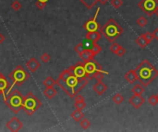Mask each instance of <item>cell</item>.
<instances>
[{"label": "cell", "instance_id": "cell-16", "mask_svg": "<svg viewBox=\"0 0 158 132\" xmlns=\"http://www.w3.org/2000/svg\"><path fill=\"white\" fill-rule=\"evenodd\" d=\"M124 78L129 83H134L136 81H138V76H137V73L134 69H131L128 72H127L126 74L124 75Z\"/></svg>", "mask_w": 158, "mask_h": 132}, {"label": "cell", "instance_id": "cell-11", "mask_svg": "<svg viewBox=\"0 0 158 132\" xmlns=\"http://www.w3.org/2000/svg\"><path fill=\"white\" fill-rule=\"evenodd\" d=\"M6 126H7V128H8L9 131L18 132L23 128V123L17 117H13L8 122H7Z\"/></svg>", "mask_w": 158, "mask_h": 132}, {"label": "cell", "instance_id": "cell-28", "mask_svg": "<svg viewBox=\"0 0 158 132\" xmlns=\"http://www.w3.org/2000/svg\"><path fill=\"white\" fill-rule=\"evenodd\" d=\"M137 24L140 26V27H142V28H143V27H146L147 26V24H148V20H147V18L145 17H143V16H142V17H140L137 20Z\"/></svg>", "mask_w": 158, "mask_h": 132}, {"label": "cell", "instance_id": "cell-25", "mask_svg": "<svg viewBox=\"0 0 158 132\" xmlns=\"http://www.w3.org/2000/svg\"><path fill=\"white\" fill-rule=\"evenodd\" d=\"M112 100L116 105H121V104L124 102V96L121 95V94L116 93L112 97Z\"/></svg>", "mask_w": 158, "mask_h": 132}, {"label": "cell", "instance_id": "cell-23", "mask_svg": "<svg viewBox=\"0 0 158 132\" xmlns=\"http://www.w3.org/2000/svg\"><path fill=\"white\" fill-rule=\"evenodd\" d=\"M79 1L88 9H92L98 3V0H79Z\"/></svg>", "mask_w": 158, "mask_h": 132}, {"label": "cell", "instance_id": "cell-29", "mask_svg": "<svg viewBox=\"0 0 158 132\" xmlns=\"http://www.w3.org/2000/svg\"><path fill=\"white\" fill-rule=\"evenodd\" d=\"M110 4L114 8H119L123 5L122 0H110Z\"/></svg>", "mask_w": 158, "mask_h": 132}, {"label": "cell", "instance_id": "cell-7", "mask_svg": "<svg viewBox=\"0 0 158 132\" xmlns=\"http://www.w3.org/2000/svg\"><path fill=\"white\" fill-rule=\"evenodd\" d=\"M84 62V69L86 72V77L90 81L94 79V74L97 72H102L105 74H108V72L104 71L101 64H99L96 61H95V59L90 60L88 62Z\"/></svg>", "mask_w": 158, "mask_h": 132}, {"label": "cell", "instance_id": "cell-26", "mask_svg": "<svg viewBox=\"0 0 158 132\" xmlns=\"http://www.w3.org/2000/svg\"><path fill=\"white\" fill-rule=\"evenodd\" d=\"M95 42H94L92 41L89 40V39H86L85 38V40L83 41L82 44H83V47H84V49H87V50H92V47H94V44Z\"/></svg>", "mask_w": 158, "mask_h": 132}, {"label": "cell", "instance_id": "cell-38", "mask_svg": "<svg viewBox=\"0 0 158 132\" xmlns=\"http://www.w3.org/2000/svg\"><path fill=\"white\" fill-rule=\"evenodd\" d=\"M119 44L118 43H117V42H112V45L110 46V48H109V50H110V51L111 52H113V53H116V51H117V49L119 48Z\"/></svg>", "mask_w": 158, "mask_h": 132}, {"label": "cell", "instance_id": "cell-13", "mask_svg": "<svg viewBox=\"0 0 158 132\" xmlns=\"http://www.w3.org/2000/svg\"><path fill=\"white\" fill-rule=\"evenodd\" d=\"M128 102L135 109H139L145 103V99L142 96L133 95L128 99Z\"/></svg>", "mask_w": 158, "mask_h": 132}, {"label": "cell", "instance_id": "cell-30", "mask_svg": "<svg viewBox=\"0 0 158 132\" xmlns=\"http://www.w3.org/2000/svg\"><path fill=\"white\" fill-rule=\"evenodd\" d=\"M40 59H41L42 62H44V63H47V62H49L50 60H51V56H50L49 53L44 52V54L41 55V58H40Z\"/></svg>", "mask_w": 158, "mask_h": 132}, {"label": "cell", "instance_id": "cell-43", "mask_svg": "<svg viewBox=\"0 0 158 132\" xmlns=\"http://www.w3.org/2000/svg\"><path fill=\"white\" fill-rule=\"evenodd\" d=\"M5 41H6V37H5V35L2 34V33H0V44L4 43Z\"/></svg>", "mask_w": 158, "mask_h": 132}, {"label": "cell", "instance_id": "cell-39", "mask_svg": "<svg viewBox=\"0 0 158 132\" xmlns=\"http://www.w3.org/2000/svg\"><path fill=\"white\" fill-rule=\"evenodd\" d=\"M75 51L78 53V54H80L81 52H82V51L84 50V47H83V44H82V42L81 43H79V44H77L76 46H75Z\"/></svg>", "mask_w": 158, "mask_h": 132}, {"label": "cell", "instance_id": "cell-44", "mask_svg": "<svg viewBox=\"0 0 158 132\" xmlns=\"http://www.w3.org/2000/svg\"><path fill=\"white\" fill-rule=\"evenodd\" d=\"M108 1H110V0H98V2L102 5H106Z\"/></svg>", "mask_w": 158, "mask_h": 132}, {"label": "cell", "instance_id": "cell-19", "mask_svg": "<svg viewBox=\"0 0 158 132\" xmlns=\"http://www.w3.org/2000/svg\"><path fill=\"white\" fill-rule=\"evenodd\" d=\"M44 95L47 99L51 100L58 95V91L54 87H46V89L44 90Z\"/></svg>", "mask_w": 158, "mask_h": 132}, {"label": "cell", "instance_id": "cell-47", "mask_svg": "<svg viewBox=\"0 0 158 132\" xmlns=\"http://www.w3.org/2000/svg\"><path fill=\"white\" fill-rule=\"evenodd\" d=\"M155 96H156V99H157V101H158V94H156Z\"/></svg>", "mask_w": 158, "mask_h": 132}, {"label": "cell", "instance_id": "cell-8", "mask_svg": "<svg viewBox=\"0 0 158 132\" xmlns=\"http://www.w3.org/2000/svg\"><path fill=\"white\" fill-rule=\"evenodd\" d=\"M138 7L147 15H154L155 10L158 8V0H141L138 4Z\"/></svg>", "mask_w": 158, "mask_h": 132}, {"label": "cell", "instance_id": "cell-12", "mask_svg": "<svg viewBox=\"0 0 158 132\" xmlns=\"http://www.w3.org/2000/svg\"><path fill=\"white\" fill-rule=\"evenodd\" d=\"M10 88V84L7 82V80L6 79L5 75L0 73V95H1L4 98V100L7 98V95H6V91L9 90Z\"/></svg>", "mask_w": 158, "mask_h": 132}, {"label": "cell", "instance_id": "cell-10", "mask_svg": "<svg viewBox=\"0 0 158 132\" xmlns=\"http://www.w3.org/2000/svg\"><path fill=\"white\" fill-rule=\"evenodd\" d=\"M71 72L75 76L79 78H85L86 77V72L84 69V62H79L75 65H72L69 67Z\"/></svg>", "mask_w": 158, "mask_h": 132}, {"label": "cell", "instance_id": "cell-41", "mask_svg": "<svg viewBox=\"0 0 158 132\" xmlns=\"http://www.w3.org/2000/svg\"><path fill=\"white\" fill-rule=\"evenodd\" d=\"M74 99H75V102H79V101H84V97H83V96L81 95H78L75 96V97H74Z\"/></svg>", "mask_w": 158, "mask_h": 132}, {"label": "cell", "instance_id": "cell-18", "mask_svg": "<svg viewBox=\"0 0 158 132\" xmlns=\"http://www.w3.org/2000/svg\"><path fill=\"white\" fill-rule=\"evenodd\" d=\"M86 39H89L91 41H92L94 42H97L98 41L101 40L102 38V33L101 31H92V32H87V34L85 35Z\"/></svg>", "mask_w": 158, "mask_h": 132}, {"label": "cell", "instance_id": "cell-5", "mask_svg": "<svg viewBox=\"0 0 158 132\" xmlns=\"http://www.w3.org/2000/svg\"><path fill=\"white\" fill-rule=\"evenodd\" d=\"M8 76L12 81V86H10V88H9V90H8V93H9L13 89L14 86H21L27 80H29L30 73H28L22 66L18 65L17 67H15L12 70V72L9 73Z\"/></svg>", "mask_w": 158, "mask_h": 132}, {"label": "cell", "instance_id": "cell-2", "mask_svg": "<svg viewBox=\"0 0 158 132\" xmlns=\"http://www.w3.org/2000/svg\"><path fill=\"white\" fill-rule=\"evenodd\" d=\"M134 70L137 73L138 81L144 87L149 86L158 76V70L148 60H143Z\"/></svg>", "mask_w": 158, "mask_h": 132}, {"label": "cell", "instance_id": "cell-27", "mask_svg": "<svg viewBox=\"0 0 158 132\" xmlns=\"http://www.w3.org/2000/svg\"><path fill=\"white\" fill-rule=\"evenodd\" d=\"M80 125L81 127V128L83 129H87L91 127V121L87 118H84L83 117L80 121Z\"/></svg>", "mask_w": 158, "mask_h": 132}, {"label": "cell", "instance_id": "cell-15", "mask_svg": "<svg viewBox=\"0 0 158 132\" xmlns=\"http://www.w3.org/2000/svg\"><path fill=\"white\" fill-rule=\"evenodd\" d=\"M92 89H94V91L97 94L98 96H102L106 92L107 86H106V84H105L102 81H97L96 83L95 84L94 86H92Z\"/></svg>", "mask_w": 158, "mask_h": 132}, {"label": "cell", "instance_id": "cell-17", "mask_svg": "<svg viewBox=\"0 0 158 132\" xmlns=\"http://www.w3.org/2000/svg\"><path fill=\"white\" fill-rule=\"evenodd\" d=\"M79 56L80 57V59L82 60V62H88L90 60L95 59V55L94 54V52L92 51V50L84 49L80 54H79Z\"/></svg>", "mask_w": 158, "mask_h": 132}, {"label": "cell", "instance_id": "cell-1", "mask_svg": "<svg viewBox=\"0 0 158 132\" xmlns=\"http://www.w3.org/2000/svg\"><path fill=\"white\" fill-rule=\"evenodd\" d=\"M90 80L87 77L79 78L75 76L69 67L60 73L58 79L57 80V84L69 97L74 98L87 86Z\"/></svg>", "mask_w": 158, "mask_h": 132}, {"label": "cell", "instance_id": "cell-45", "mask_svg": "<svg viewBox=\"0 0 158 132\" xmlns=\"http://www.w3.org/2000/svg\"><path fill=\"white\" fill-rule=\"evenodd\" d=\"M38 1H41V2H44V3H47L48 0H38Z\"/></svg>", "mask_w": 158, "mask_h": 132}, {"label": "cell", "instance_id": "cell-37", "mask_svg": "<svg viewBox=\"0 0 158 132\" xmlns=\"http://www.w3.org/2000/svg\"><path fill=\"white\" fill-rule=\"evenodd\" d=\"M104 75L105 73L102 72H97L94 74V79H95L96 81H103L104 79Z\"/></svg>", "mask_w": 158, "mask_h": 132}, {"label": "cell", "instance_id": "cell-3", "mask_svg": "<svg viewBox=\"0 0 158 132\" xmlns=\"http://www.w3.org/2000/svg\"><path fill=\"white\" fill-rule=\"evenodd\" d=\"M100 31L102 35H104L108 41L114 42L123 34L124 30L114 18H109L108 21L103 27L100 28Z\"/></svg>", "mask_w": 158, "mask_h": 132}, {"label": "cell", "instance_id": "cell-36", "mask_svg": "<svg viewBox=\"0 0 158 132\" xmlns=\"http://www.w3.org/2000/svg\"><path fill=\"white\" fill-rule=\"evenodd\" d=\"M142 35L144 36V38L147 40V41L149 42V43H151V42L154 40V36H153V33H151V32H149V31H147V32L143 33Z\"/></svg>", "mask_w": 158, "mask_h": 132}, {"label": "cell", "instance_id": "cell-14", "mask_svg": "<svg viewBox=\"0 0 158 132\" xmlns=\"http://www.w3.org/2000/svg\"><path fill=\"white\" fill-rule=\"evenodd\" d=\"M26 67L29 69V71L31 73H35L41 67V63L38 62V60H36V58L32 57V58L29 59V61H27Z\"/></svg>", "mask_w": 158, "mask_h": 132}, {"label": "cell", "instance_id": "cell-46", "mask_svg": "<svg viewBox=\"0 0 158 132\" xmlns=\"http://www.w3.org/2000/svg\"><path fill=\"white\" fill-rule=\"evenodd\" d=\"M154 15H155V16H157V17H158V8H157V9H156V10H155V12H154Z\"/></svg>", "mask_w": 158, "mask_h": 132}, {"label": "cell", "instance_id": "cell-33", "mask_svg": "<svg viewBox=\"0 0 158 132\" xmlns=\"http://www.w3.org/2000/svg\"><path fill=\"white\" fill-rule=\"evenodd\" d=\"M21 7H22L21 4L20 3V1H18V0H15V1L11 4V8L14 11H18Z\"/></svg>", "mask_w": 158, "mask_h": 132}, {"label": "cell", "instance_id": "cell-40", "mask_svg": "<svg viewBox=\"0 0 158 132\" xmlns=\"http://www.w3.org/2000/svg\"><path fill=\"white\" fill-rule=\"evenodd\" d=\"M36 7H37V8L38 9H40V10H43V9L46 7V3H44V2H41V1H38L37 0L36 1Z\"/></svg>", "mask_w": 158, "mask_h": 132}, {"label": "cell", "instance_id": "cell-20", "mask_svg": "<svg viewBox=\"0 0 158 132\" xmlns=\"http://www.w3.org/2000/svg\"><path fill=\"white\" fill-rule=\"evenodd\" d=\"M144 91H145L144 86L142 83H136L131 89V92L133 93V95H138V96H142Z\"/></svg>", "mask_w": 158, "mask_h": 132}, {"label": "cell", "instance_id": "cell-34", "mask_svg": "<svg viewBox=\"0 0 158 132\" xmlns=\"http://www.w3.org/2000/svg\"><path fill=\"white\" fill-rule=\"evenodd\" d=\"M92 51L94 52L95 55H97L98 53L102 52V48H101V47L97 44V42H95V43L94 44V47H92Z\"/></svg>", "mask_w": 158, "mask_h": 132}, {"label": "cell", "instance_id": "cell-4", "mask_svg": "<svg viewBox=\"0 0 158 132\" xmlns=\"http://www.w3.org/2000/svg\"><path fill=\"white\" fill-rule=\"evenodd\" d=\"M4 101L14 114H18L20 111L23 110L24 96L18 90H11L7 94V98Z\"/></svg>", "mask_w": 158, "mask_h": 132}, {"label": "cell", "instance_id": "cell-31", "mask_svg": "<svg viewBox=\"0 0 158 132\" xmlns=\"http://www.w3.org/2000/svg\"><path fill=\"white\" fill-rule=\"evenodd\" d=\"M74 107H75L76 109H79V110H82L86 107V103H85V100L84 101H79V102H75L74 104Z\"/></svg>", "mask_w": 158, "mask_h": 132}, {"label": "cell", "instance_id": "cell-35", "mask_svg": "<svg viewBox=\"0 0 158 132\" xmlns=\"http://www.w3.org/2000/svg\"><path fill=\"white\" fill-rule=\"evenodd\" d=\"M115 54L117 55V56H119V57H122V56H124L126 54V49L124 48V47H122V46H119V48L117 49V51H116Z\"/></svg>", "mask_w": 158, "mask_h": 132}, {"label": "cell", "instance_id": "cell-6", "mask_svg": "<svg viewBox=\"0 0 158 132\" xmlns=\"http://www.w3.org/2000/svg\"><path fill=\"white\" fill-rule=\"evenodd\" d=\"M42 106H43L42 101L33 93L29 92L24 96L23 111H25L28 116H32Z\"/></svg>", "mask_w": 158, "mask_h": 132}, {"label": "cell", "instance_id": "cell-24", "mask_svg": "<svg viewBox=\"0 0 158 132\" xmlns=\"http://www.w3.org/2000/svg\"><path fill=\"white\" fill-rule=\"evenodd\" d=\"M43 84L45 87H54L55 84H57V80H55L51 76H48L44 80Z\"/></svg>", "mask_w": 158, "mask_h": 132}, {"label": "cell", "instance_id": "cell-22", "mask_svg": "<svg viewBox=\"0 0 158 132\" xmlns=\"http://www.w3.org/2000/svg\"><path fill=\"white\" fill-rule=\"evenodd\" d=\"M136 43L139 45V47L140 48H142V49H145L146 47H147V45H149L150 43L147 41V40L144 38V36L142 34V35H140L139 36L137 39H136Z\"/></svg>", "mask_w": 158, "mask_h": 132}, {"label": "cell", "instance_id": "cell-42", "mask_svg": "<svg viewBox=\"0 0 158 132\" xmlns=\"http://www.w3.org/2000/svg\"><path fill=\"white\" fill-rule=\"evenodd\" d=\"M152 33H153V36H154V39L158 41V29H155Z\"/></svg>", "mask_w": 158, "mask_h": 132}, {"label": "cell", "instance_id": "cell-21", "mask_svg": "<svg viewBox=\"0 0 158 132\" xmlns=\"http://www.w3.org/2000/svg\"><path fill=\"white\" fill-rule=\"evenodd\" d=\"M71 118L74 120V121H76V122H80L83 117H84V114L82 113L81 110H79V109H76L75 111H73L71 113V115H70Z\"/></svg>", "mask_w": 158, "mask_h": 132}, {"label": "cell", "instance_id": "cell-32", "mask_svg": "<svg viewBox=\"0 0 158 132\" xmlns=\"http://www.w3.org/2000/svg\"><path fill=\"white\" fill-rule=\"evenodd\" d=\"M148 103H149L152 107H155V106L157 105L158 101H157V99H156L155 95H152V96H150L149 97H148Z\"/></svg>", "mask_w": 158, "mask_h": 132}, {"label": "cell", "instance_id": "cell-9", "mask_svg": "<svg viewBox=\"0 0 158 132\" xmlns=\"http://www.w3.org/2000/svg\"><path fill=\"white\" fill-rule=\"evenodd\" d=\"M99 12H100V8L98 7L95 14V16H94V17H92L91 20H89L88 21H86L84 24H83V29H84L87 32L98 31L100 30V25H99V23L96 20Z\"/></svg>", "mask_w": 158, "mask_h": 132}]
</instances>
